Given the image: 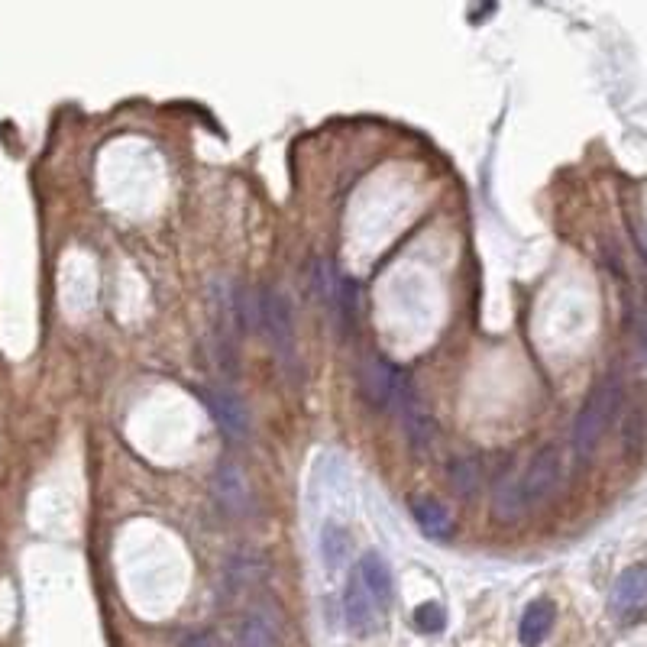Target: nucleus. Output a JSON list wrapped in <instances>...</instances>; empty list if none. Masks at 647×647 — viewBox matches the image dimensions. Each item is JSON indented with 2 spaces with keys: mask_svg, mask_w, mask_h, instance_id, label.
Listing matches in <instances>:
<instances>
[{
  "mask_svg": "<svg viewBox=\"0 0 647 647\" xmlns=\"http://www.w3.org/2000/svg\"><path fill=\"white\" fill-rule=\"evenodd\" d=\"M641 347H644V353H647V318H644V330H641Z\"/></svg>",
  "mask_w": 647,
  "mask_h": 647,
  "instance_id": "nucleus-18",
  "label": "nucleus"
},
{
  "mask_svg": "<svg viewBox=\"0 0 647 647\" xmlns=\"http://www.w3.org/2000/svg\"><path fill=\"white\" fill-rule=\"evenodd\" d=\"M237 647H279V635L266 612H253L243 618L237 631Z\"/></svg>",
  "mask_w": 647,
  "mask_h": 647,
  "instance_id": "nucleus-14",
  "label": "nucleus"
},
{
  "mask_svg": "<svg viewBox=\"0 0 647 647\" xmlns=\"http://www.w3.org/2000/svg\"><path fill=\"white\" fill-rule=\"evenodd\" d=\"M415 628L424 635H437V631L447 628V612L440 602H421L415 609Z\"/></svg>",
  "mask_w": 647,
  "mask_h": 647,
  "instance_id": "nucleus-16",
  "label": "nucleus"
},
{
  "mask_svg": "<svg viewBox=\"0 0 647 647\" xmlns=\"http://www.w3.org/2000/svg\"><path fill=\"white\" fill-rule=\"evenodd\" d=\"M178 647H217V638L211 631H185V635L178 638Z\"/></svg>",
  "mask_w": 647,
  "mask_h": 647,
  "instance_id": "nucleus-17",
  "label": "nucleus"
},
{
  "mask_svg": "<svg viewBox=\"0 0 647 647\" xmlns=\"http://www.w3.org/2000/svg\"><path fill=\"white\" fill-rule=\"evenodd\" d=\"M356 583L363 586V593L369 596V602L376 605L379 612H385L392 605V596H395V583H392V570L389 563H385L376 550H369L363 554L360 567H356Z\"/></svg>",
  "mask_w": 647,
  "mask_h": 647,
  "instance_id": "nucleus-6",
  "label": "nucleus"
},
{
  "mask_svg": "<svg viewBox=\"0 0 647 647\" xmlns=\"http://www.w3.org/2000/svg\"><path fill=\"white\" fill-rule=\"evenodd\" d=\"M560 476H563L560 450L557 447H541L531 457L525 476L515 479V492H518V499H521V508H531V505L550 499V495H554V489L560 486Z\"/></svg>",
  "mask_w": 647,
  "mask_h": 647,
  "instance_id": "nucleus-3",
  "label": "nucleus"
},
{
  "mask_svg": "<svg viewBox=\"0 0 647 647\" xmlns=\"http://www.w3.org/2000/svg\"><path fill=\"white\" fill-rule=\"evenodd\" d=\"M402 389V373L385 360V356L369 353L360 363V392L373 408H389L392 398H398Z\"/></svg>",
  "mask_w": 647,
  "mask_h": 647,
  "instance_id": "nucleus-4",
  "label": "nucleus"
},
{
  "mask_svg": "<svg viewBox=\"0 0 647 647\" xmlns=\"http://www.w3.org/2000/svg\"><path fill=\"white\" fill-rule=\"evenodd\" d=\"M266 576V560L259 550L253 547H243L237 554H230L227 560V580L233 586H253L256 580H263Z\"/></svg>",
  "mask_w": 647,
  "mask_h": 647,
  "instance_id": "nucleus-13",
  "label": "nucleus"
},
{
  "mask_svg": "<svg viewBox=\"0 0 647 647\" xmlns=\"http://www.w3.org/2000/svg\"><path fill=\"white\" fill-rule=\"evenodd\" d=\"M343 615H347V625L350 631H356V635H373V631L379 628V609L373 602H369V596L363 593V586L350 580L347 586V596H343Z\"/></svg>",
  "mask_w": 647,
  "mask_h": 647,
  "instance_id": "nucleus-12",
  "label": "nucleus"
},
{
  "mask_svg": "<svg viewBox=\"0 0 647 647\" xmlns=\"http://www.w3.org/2000/svg\"><path fill=\"white\" fill-rule=\"evenodd\" d=\"M411 515H415L424 538H431V541H450L453 538V518H450L444 502L424 495V499L411 502Z\"/></svg>",
  "mask_w": 647,
  "mask_h": 647,
  "instance_id": "nucleus-11",
  "label": "nucleus"
},
{
  "mask_svg": "<svg viewBox=\"0 0 647 647\" xmlns=\"http://www.w3.org/2000/svg\"><path fill=\"white\" fill-rule=\"evenodd\" d=\"M557 622V605L554 599H534L525 615H521V625H518V641L521 647H541L550 631H554Z\"/></svg>",
  "mask_w": 647,
  "mask_h": 647,
  "instance_id": "nucleus-8",
  "label": "nucleus"
},
{
  "mask_svg": "<svg viewBox=\"0 0 647 647\" xmlns=\"http://www.w3.org/2000/svg\"><path fill=\"white\" fill-rule=\"evenodd\" d=\"M256 327L263 330V337L269 340L272 353L279 356V363L285 369H292L298 363L295 318H292V308H288V301L279 288L266 285L256 292Z\"/></svg>",
  "mask_w": 647,
  "mask_h": 647,
  "instance_id": "nucleus-1",
  "label": "nucleus"
},
{
  "mask_svg": "<svg viewBox=\"0 0 647 647\" xmlns=\"http://www.w3.org/2000/svg\"><path fill=\"white\" fill-rule=\"evenodd\" d=\"M398 405H402V424L415 447H434V418L424 411V405L415 398V392L402 385L398 389Z\"/></svg>",
  "mask_w": 647,
  "mask_h": 647,
  "instance_id": "nucleus-10",
  "label": "nucleus"
},
{
  "mask_svg": "<svg viewBox=\"0 0 647 647\" xmlns=\"http://www.w3.org/2000/svg\"><path fill=\"white\" fill-rule=\"evenodd\" d=\"M618 405H622V385H618V379H612V376L602 379L596 389L589 392V398L583 402L580 415H576V424H573V450L580 453V457H589V453L599 447V440L605 437V431H609Z\"/></svg>",
  "mask_w": 647,
  "mask_h": 647,
  "instance_id": "nucleus-2",
  "label": "nucleus"
},
{
  "mask_svg": "<svg viewBox=\"0 0 647 647\" xmlns=\"http://www.w3.org/2000/svg\"><path fill=\"white\" fill-rule=\"evenodd\" d=\"M647 605V567H628L615 580L612 589V609L618 615H635Z\"/></svg>",
  "mask_w": 647,
  "mask_h": 647,
  "instance_id": "nucleus-9",
  "label": "nucleus"
},
{
  "mask_svg": "<svg viewBox=\"0 0 647 647\" xmlns=\"http://www.w3.org/2000/svg\"><path fill=\"white\" fill-rule=\"evenodd\" d=\"M321 557L330 573H337L350 557V534L343 525H337V521H327L321 531Z\"/></svg>",
  "mask_w": 647,
  "mask_h": 647,
  "instance_id": "nucleus-15",
  "label": "nucleus"
},
{
  "mask_svg": "<svg viewBox=\"0 0 647 647\" xmlns=\"http://www.w3.org/2000/svg\"><path fill=\"white\" fill-rule=\"evenodd\" d=\"M214 499L220 505V512L230 518H243L253 508V486L246 473L237 463H220L214 473Z\"/></svg>",
  "mask_w": 647,
  "mask_h": 647,
  "instance_id": "nucleus-5",
  "label": "nucleus"
},
{
  "mask_svg": "<svg viewBox=\"0 0 647 647\" xmlns=\"http://www.w3.org/2000/svg\"><path fill=\"white\" fill-rule=\"evenodd\" d=\"M204 402H208L220 431L230 437H246V431H250V408L243 405L240 395H233L230 389H208Z\"/></svg>",
  "mask_w": 647,
  "mask_h": 647,
  "instance_id": "nucleus-7",
  "label": "nucleus"
}]
</instances>
